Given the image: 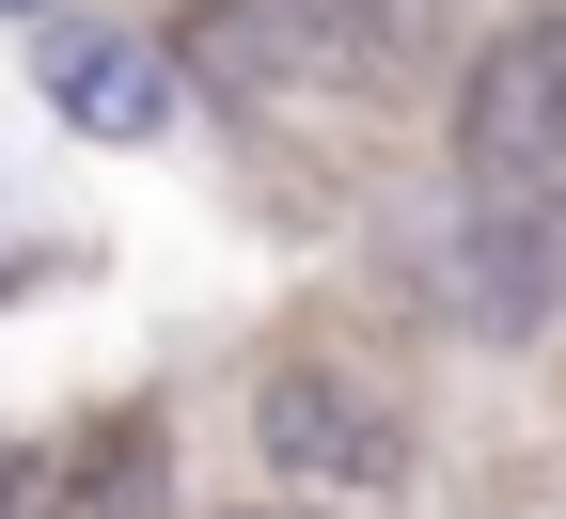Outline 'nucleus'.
I'll return each mask as SVG.
<instances>
[{
	"label": "nucleus",
	"instance_id": "nucleus-1",
	"mask_svg": "<svg viewBox=\"0 0 566 519\" xmlns=\"http://www.w3.org/2000/svg\"><path fill=\"white\" fill-rule=\"evenodd\" d=\"M551 300H566V158L472 174L457 237H441V315L488 331V346H520V331H551Z\"/></svg>",
	"mask_w": 566,
	"mask_h": 519
},
{
	"label": "nucleus",
	"instance_id": "nucleus-2",
	"mask_svg": "<svg viewBox=\"0 0 566 519\" xmlns=\"http://www.w3.org/2000/svg\"><path fill=\"white\" fill-rule=\"evenodd\" d=\"M252 457L283 473V488H331V504H378V488H409V409L378 394V378H346V362H268L252 378Z\"/></svg>",
	"mask_w": 566,
	"mask_h": 519
},
{
	"label": "nucleus",
	"instance_id": "nucleus-3",
	"mask_svg": "<svg viewBox=\"0 0 566 519\" xmlns=\"http://www.w3.org/2000/svg\"><path fill=\"white\" fill-rule=\"evenodd\" d=\"M535 158H566V17L551 0L457 63V189L472 174H535Z\"/></svg>",
	"mask_w": 566,
	"mask_h": 519
},
{
	"label": "nucleus",
	"instance_id": "nucleus-4",
	"mask_svg": "<svg viewBox=\"0 0 566 519\" xmlns=\"http://www.w3.org/2000/svg\"><path fill=\"white\" fill-rule=\"evenodd\" d=\"M32 80H48V111L63 126H95V142H158V111H174V63L142 48V32H32Z\"/></svg>",
	"mask_w": 566,
	"mask_h": 519
},
{
	"label": "nucleus",
	"instance_id": "nucleus-5",
	"mask_svg": "<svg viewBox=\"0 0 566 519\" xmlns=\"http://www.w3.org/2000/svg\"><path fill=\"white\" fill-rule=\"evenodd\" d=\"M48 519H174V425L158 409H95L48 440Z\"/></svg>",
	"mask_w": 566,
	"mask_h": 519
},
{
	"label": "nucleus",
	"instance_id": "nucleus-6",
	"mask_svg": "<svg viewBox=\"0 0 566 519\" xmlns=\"http://www.w3.org/2000/svg\"><path fill=\"white\" fill-rule=\"evenodd\" d=\"M189 63H205L237 111H268V95L331 80V32H315V0H205V17H189Z\"/></svg>",
	"mask_w": 566,
	"mask_h": 519
},
{
	"label": "nucleus",
	"instance_id": "nucleus-7",
	"mask_svg": "<svg viewBox=\"0 0 566 519\" xmlns=\"http://www.w3.org/2000/svg\"><path fill=\"white\" fill-rule=\"evenodd\" d=\"M315 32H331L346 95H409V80L457 63V0H315Z\"/></svg>",
	"mask_w": 566,
	"mask_h": 519
},
{
	"label": "nucleus",
	"instance_id": "nucleus-8",
	"mask_svg": "<svg viewBox=\"0 0 566 519\" xmlns=\"http://www.w3.org/2000/svg\"><path fill=\"white\" fill-rule=\"evenodd\" d=\"M0 519H48V457H17V440H0Z\"/></svg>",
	"mask_w": 566,
	"mask_h": 519
},
{
	"label": "nucleus",
	"instance_id": "nucleus-9",
	"mask_svg": "<svg viewBox=\"0 0 566 519\" xmlns=\"http://www.w3.org/2000/svg\"><path fill=\"white\" fill-rule=\"evenodd\" d=\"M221 519H300V504H221Z\"/></svg>",
	"mask_w": 566,
	"mask_h": 519
},
{
	"label": "nucleus",
	"instance_id": "nucleus-10",
	"mask_svg": "<svg viewBox=\"0 0 566 519\" xmlns=\"http://www.w3.org/2000/svg\"><path fill=\"white\" fill-rule=\"evenodd\" d=\"M0 17H32V0H0Z\"/></svg>",
	"mask_w": 566,
	"mask_h": 519
}]
</instances>
